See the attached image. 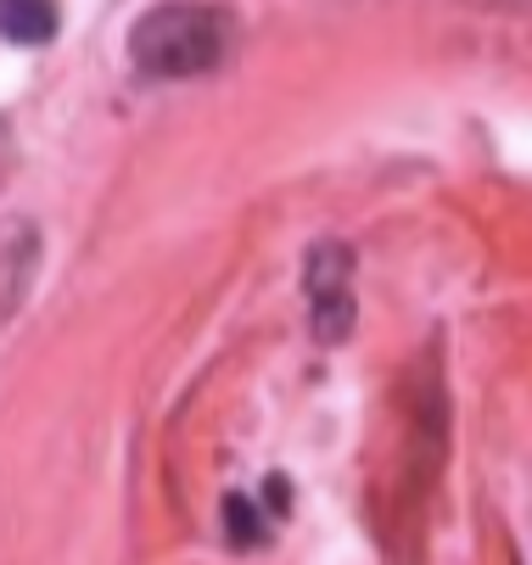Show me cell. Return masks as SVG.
I'll list each match as a JSON object with an SVG mask.
<instances>
[{
    "instance_id": "cell-1",
    "label": "cell",
    "mask_w": 532,
    "mask_h": 565,
    "mask_svg": "<svg viewBox=\"0 0 532 565\" xmlns=\"http://www.w3.org/2000/svg\"><path fill=\"white\" fill-rule=\"evenodd\" d=\"M129 56L151 73V78H191L208 73L224 56V18L213 7H196V0H169V7L146 12Z\"/></svg>"
},
{
    "instance_id": "cell-2",
    "label": "cell",
    "mask_w": 532,
    "mask_h": 565,
    "mask_svg": "<svg viewBox=\"0 0 532 565\" xmlns=\"http://www.w3.org/2000/svg\"><path fill=\"white\" fill-rule=\"evenodd\" d=\"M56 34V0H0V40L45 45Z\"/></svg>"
},
{
    "instance_id": "cell-3",
    "label": "cell",
    "mask_w": 532,
    "mask_h": 565,
    "mask_svg": "<svg viewBox=\"0 0 532 565\" xmlns=\"http://www.w3.org/2000/svg\"><path fill=\"white\" fill-rule=\"evenodd\" d=\"M264 515L242 499V493H231V499H224V537H231L236 548H253V543H264Z\"/></svg>"
}]
</instances>
